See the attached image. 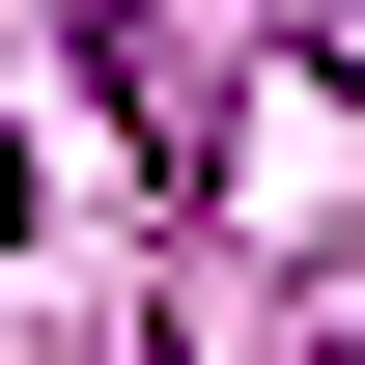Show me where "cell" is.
<instances>
[{
  "mask_svg": "<svg viewBox=\"0 0 365 365\" xmlns=\"http://www.w3.org/2000/svg\"><path fill=\"white\" fill-rule=\"evenodd\" d=\"M56 29H85V56H113V85H140V0H56Z\"/></svg>",
  "mask_w": 365,
  "mask_h": 365,
  "instance_id": "obj_1",
  "label": "cell"
}]
</instances>
